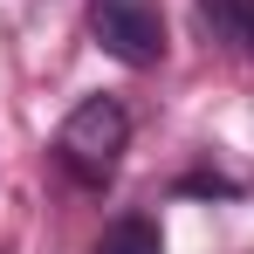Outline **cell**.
Wrapping results in <instances>:
<instances>
[{"instance_id":"1","label":"cell","mask_w":254,"mask_h":254,"mask_svg":"<svg viewBox=\"0 0 254 254\" xmlns=\"http://www.w3.org/2000/svg\"><path fill=\"white\" fill-rule=\"evenodd\" d=\"M124 144H130V117L110 103V96H83V103L62 117L55 158L76 172L83 186H103V179L117 172V158H124Z\"/></svg>"},{"instance_id":"2","label":"cell","mask_w":254,"mask_h":254,"mask_svg":"<svg viewBox=\"0 0 254 254\" xmlns=\"http://www.w3.org/2000/svg\"><path fill=\"white\" fill-rule=\"evenodd\" d=\"M89 28H96V48L117 55L124 69H151L165 55V14H158V0H96Z\"/></svg>"},{"instance_id":"3","label":"cell","mask_w":254,"mask_h":254,"mask_svg":"<svg viewBox=\"0 0 254 254\" xmlns=\"http://www.w3.org/2000/svg\"><path fill=\"white\" fill-rule=\"evenodd\" d=\"M213 21V35L234 48V55H254V0H199Z\"/></svg>"},{"instance_id":"4","label":"cell","mask_w":254,"mask_h":254,"mask_svg":"<svg viewBox=\"0 0 254 254\" xmlns=\"http://www.w3.org/2000/svg\"><path fill=\"white\" fill-rule=\"evenodd\" d=\"M96 254H165V241H158V227L151 220H117V227H103V241H96Z\"/></svg>"}]
</instances>
